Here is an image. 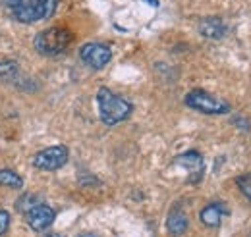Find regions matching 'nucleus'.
<instances>
[{
	"label": "nucleus",
	"instance_id": "nucleus-3",
	"mask_svg": "<svg viewBox=\"0 0 251 237\" xmlns=\"http://www.w3.org/2000/svg\"><path fill=\"white\" fill-rule=\"evenodd\" d=\"M72 43V33L62 27H50V29L41 31L33 45L35 50L43 56H58L68 48V45Z\"/></svg>",
	"mask_w": 251,
	"mask_h": 237
},
{
	"label": "nucleus",
	"instance_id": "nucleus-18",
	"mask_svg": "<svg viewBox=\"0 0 251 237\" xmlns=\"http://www.w3.org/2000/svg\"><path fill=\"white\" fill-rule=\"evenodd\" d=\"M45 237H62V236H58V234H47Z\"/></svg>",
	"mask_w": 251,
	"mask_h": 237
},
{
	"label": "nucleus",
	"instance_id": "nucleus-16",
	"mask_svg": "<svg viewBox=\"0 0 251 237\" xmlns=\"http://www.w3.org/2000/svg\"><path fill=\"white\" fill-rule=\"evenodd\" d=\"M37 203L33 201V195H25V197H22L20 199V203H18V210H24V212H27L31 207H35Z\"/></svg>",
	"mask_w": 251,
	"mask_h": 237
},
{
	"label": "nucleus",
	"instance_id": "nucleus-12",
	"mask_svg": "<svg viewBox=\"0 0 251 237\" xmlns=\"http://www.w3.org/2000/svg\"><path fill=\"white\" fill-rule=\"evenodd\" d=\"M0 185L12 187V189H22V187H24V178H22L20 174H16L14 170L2 168V170H0Z\"/></svg>",
	"mask_w": 251,
	"mask_h": 237
},
{
	"label": "nucleus",
	"instance_id": "nucleus-1",
	"mask_svg": "<svg viewBox=\"0 0 251 237\" xmlns=\"http://www.w3.org/2000/svg\"><path fill=\"white\" fill-rule=\"evenodd\" d=\"M6 12L22 24H35L54 14L58 0H2Z\"/></svg>",
	"mask_w": 251,
	"mask_h": 237
},
{
	"label": "nucleus",
	"instance_id": "nucleus-9",
	"mask_svg": "<svg viewBox=\"0 0 251 237\" xmlns=\"http://www.w3.org/2000/svg\"><path fill=\"white\" fill-rule=\"evenodd\" d=\"M166 230L172 236H182L188 230V216H186V212L180 210V208H174L168 214V218H166Z\"/></svg>",
	"mask_w": 251,
	"mask_h": 237
},
{
	"label": "nucleus",
	"instance_id": "nucleus-11",
	"mask_svg": "<svg viewBox=\"0 0 251 237\" xmlns=\"http://www.w3.org/2000/svg\"><path fill=\"white\" fill-rule=\"evenodd\" d=\"M176 164L188 168V172L195 174V179H197V176H199L201 170H203V158H201V154L195 152V150H189V152L180 154V156L176 158Z\"/></svg>",
	"mask_w": 251,
	"mask_h": 237
},
{
	"label": "nucleus",
	"instance_id": "nucleus-15",
	"mask_svg": "<svg viewBox=\"0 0 251 237\" xmlns=\"http://www.w3.org/2000/svg\"><path fill=\"white\" fill-rule=\"evenodd\" d=\"M10 228V214L0 208V236H4Z\"/></svg>",
	"mask_w": 251,
	"mask_h": 237
},
{
	"label": "nucleus",
	"instance_id": "nucleus-13",
	"mask_svg": "<svg viewBox=\"0 0 251 237\" xmlns=\"http://www.w3.org/2000/svg\"><path fill=\"white\" fill-rule=\"evenodd\" d=\"M20 73V66L16 60H2L0 62V81H12Z\"/></svg>",
	"mask_w": 251,
	"mask_h": 237
},
{
	"label": "nucleus",
	"instance_id": "nucleus-2",
	"mask_svg": "<svg viewBox=\"0 0 251 237\" xmlns=\"http://www.w3.org/2000/svg\"><path fill=\"white\" fill-rule=\"evenodd\" d=\"M97 104H99V118L104 125H116L120 121L129 118L133 106L110 89L100 87L97 93Z\"/></svg>",
	"mask_w": 251,
	"mask_h": 237
},
{
	"label": "nucleus",
	"instance_id": "nucleus-5",
	"mask_svg": "<svg viewBox=\"0 0 251 237\" xmlns=\"http://www.w3.org/2000/svg\"><path fill=\"white\" fill-rule=\"evenodd\" d=\"M68 156H70V152L62 145L43 148L33 156V166L39 170H45V172H54V170H60L68 162Z\"/></svg>",
	"mask_w": 251,
	"mask_h": 237
},
{
	"label": "nucleus",
	"instance_id": "nucleus-4",
	"mask_svg": "<svg viewBox=\"0 0 251 237\" xmlns=\"http://www.w3.org/2000/svg\"><path fill=\"white\" fill-rule=\"evenodd\" d=\"M186 104L189 108L203 112V114H228L230 112V104L226 100H222L219 96L209 95L207 91H191L186 95Z\"/></svg>",
	"mask_w": 251,
	"mask_h": 237
},
{
	"label": "nucleus",
	"instance_id": "nucleus-7",
	"mask_svg": "<svg viewBox=\"0 0 251 237\" xmlns=\"http://www.w3.org/2000/svg\"><path fill=\"white\" fill-rule=\"evenodd\" d=\"M54 218H56V212L49 205H41V203H37L35 207H31L25 212V220H27L29 228L35 232H45L47 228H50Z\"/></svg>",
	"mask_w": 251,
	"mask_h": 237
},
{
	"label": "nucleus",
	"instance_id": "nucleus-10",
	"mask_svg": "<svg viewBox=\"0 0 251 237\" xmlns=\"http://www.w3.org/2000/svg\"><path fill=\"white\" fill-rule=\"evenodd\" d=\"M224 212H226V208L222 207L220 203L209 205V207H205L201 210V222H203L207 228H219Z\"/></svg>",
	"mask_w": 251,
	"mask_h": 237
},
{
	"label": "nucleus",
	"instance_id": "nucleus-6",
	"mask_svg": "<svg viewBox=\"0 0 251 237\" xmlns=\"http://www.w3.org/2000/svg\"><path fill=\"white\" fill-rule=\"evenodd\" d=\"M79 56H81V60H83L89 68H93V70H102V68L110 62L112 52H110V48H108L106 45H102V43H87V45L81 47Z\"/></svg>",
	"mask_w": 251,
	"mask_h": 237
},
{
	"label": "nucleus",
	"instance_id": "nucleus-17",
	"mask_svg": "<svg viewBox=\"0 0 251 237\" xmlns=\"http://www.w3.org/2000/svg\"><path fill=\"white\" fill-rule=\"evenodd\" d=\"M77 237H97L95 234H91V232H83V234H79Z\"/></svg>",
	"mask_w": 251,
	"mask_h": 237
},
{
	"label": "nucleus",
	"instance_id": "nucleus-14",
	"mask_svg": "<svg viewBox=\"0 0 251 237\" xmlns=\"http://www.w3.org/2000/svg\"><path fill=\"white\" fill-rule=\"evenodd\" d=\"M236 183H238V187H240V191L248 197L251 201V174H244V176H238L236 178Z\"/></svg>",
	"mask_w": 251,
	"mask_h": 237
},
{
	"label": "nucleus",
	"instance_id": "nucleus-8",
	"mask_svg": "<svg viewBox=\"0 0 251 237\" xmlns=\"http://www.w3.org/2000/svg\"><path fill=\"white\" fill-rule=\"evenodd\" d=\"M199 33L207 39H222L226 35V25L220 18H215V16L203 18L199 22Z\"/></svg>",
	"mask_w": 251,
	"mask_h": 237
}]
</instances>
